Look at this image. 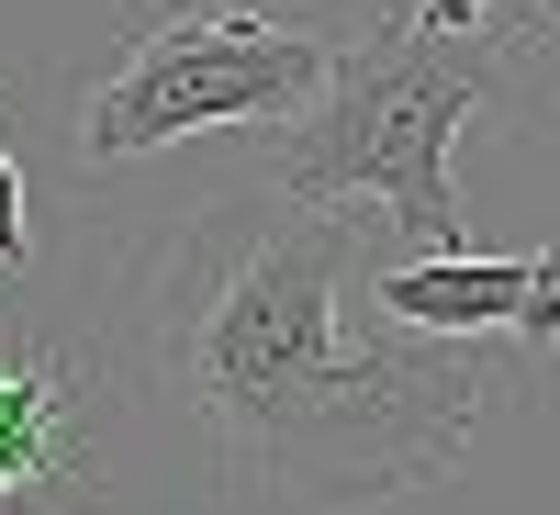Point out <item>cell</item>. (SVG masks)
I'll use <instances>...</instances> for the list:
<instances>
[{"label":"cell","instance_id":"obj_1","mask_svg":"<svg viewBox=\"0 0 560 515\" xmlns=\"http://www.w3.org/2000/svg\"><path fill=\"white\" fill-rule=\"evenodd\" d=\"M348 269L359 224L280 202L258 179L168 247L147 303L158 370L202 414L213 459L292 504H393L448 482L504 393L482 348L404 337V325L348 337Z\"/></svg>","mask_w":560,"mask_h":515},{"label":"cell","instance_id":"obj_2","mask_svg":"<svg viewBox=\"0 0 560 515\" xmlns=\"http://www.w3.org/2000/svg\"><path fill=\"white\" fill-rule=\"evenodd\" d=\"M527 57H538V0H516V12H493V23H459V34L427 23V12H404L382 34L337 45L325 90L292 124H269L258 179L280 202H314V213L382 202L427 258H459L448 147H459V124H471Z\"/></svg>","mask_w":560,"mask_h":515},{"label":"cell","instance_id":"obj_3","mask_svg":"<svg viewBox=\"0 0 560 515\" xmlns=\"http://www.w3.org/2000/svg\"><path fill=\"white\" fill-rule=\"evenodd\" d=\"M325 68L337 45L280 0H135L113 68L79 102V168L158 157L213 124H292Z\"/></svg>","mask_w":560,"mask_h":515},{"label":"cell","instance_id":"obj_4","mask_svg":"<svg viewBox=\"0 0 560 515\" xmlns=\"http://www.w3.org/2000/svg\"><path fill=\"white\" fill-rule=\"evenodd\" d=\"M102 393L68 348H12L0 359V515H90L102 504Z\"/></svg>","mask_w":560,"mask_h":515},{"label":"cell","instance_id":"obj_5","mask_svg":"<svg viewBox=\"0 0 560 515\" xmlns=\"http://www.w3.org/2000/svg\"><path fill=\"white\" fill-rule=\"evenodd\" d=\"M516 303H527V258H393L382 269V325H404V337H516Z\"/></svg>","mask_w":560,"mask_h":515},{"label":"cell","instance_id":"obj_6","mask_svg":"<svg viewBox=\"0 0 560 515\" xmlns=\"http://www.w3.org/2000/svg\"><path fill=\"white\" fill-rule=\"evenodd\" d=\"M516 337L527 348H560V247L527 258V303H516Z\"/></svg>","mask_w":560,"mask_h":515},{"label":"cell","instance_id":"obj_7","mask_svg":"<svg viewBox=\"0 0 560 515\" xmlns=\"http://www.w3.org/2000/svg\"><path fill=\"white\" fill-rule=\"evenodd\" d=\"M34 258V236H23V168H12V147H0V269H23Z\"/></svg>","mask_w":560,"mask_h":515},{"label":"cell","instance_id":"obj_8","mask_svg":"<svg viewBox=\"0 0 560 515\" xmlns=\"http://www.w3.org/2000/svg\"><path fill=\"white\" fill-rule=\"evenodd\" d=\"M415 12H427V23H448V34H459V23H493V0H415Z\"/></svg>","mask_w":560,"mask_h":515}]
</instances>
